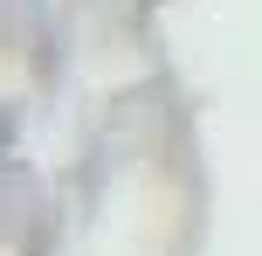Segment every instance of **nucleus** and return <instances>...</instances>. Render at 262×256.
<instances>
[]
</instances>
